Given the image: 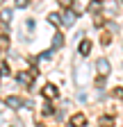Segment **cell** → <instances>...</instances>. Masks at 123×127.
<instances>
[{"label": "cell", "mask_w": 123, "mask_h": 127, "mask_svg": "<svg viewBox=\"0 0 123 127\" xmlns=\"http://www.w3.org/2000/svg\"><path fill=\"white\" fill-rule=\"evenodd\" d=\"M78 50H80V55H84V57H87V55H89V50H91V41H82Z\"/></svg>", "instance_id": "6"}, {"label": "cell", "mask_w": 123, "mask_h": 127, "mask_svg": "<svg viewBox=\"0 0 123 127\" xmlns=\"http://www.w3.org/2000/svg\"><path fill=\"white\" fill-rule=\"evenodd\" d=\"M96 68L100 70V75H103V77H105V75H110V61H107V59H98Z\"/></svg>", "instance_id": "1"}, {"label": "cell", "mask_w": 123, "mask_h": 127, "mask_svg": "<svg viewBox=\"0 0 123 127\" xmlns=\"http://www.w3.org/2000/svg\"><path fill=\"white\" fill-rule=\"evenodd\" d=\"M16 7H27V0H16Z\"/></svg>", "instance_id": "13"}, {"label": "cell", "mask_w": 123, "mask_h": 127, "mask_svg": "<svg viewBox=\"0 0 123 127\" xmlns=\"http://www.w3.org/2000/svg\"><path fill=\"white\" fill-rule=\"evenodd\" d=\"M59 2L64 5V7H68V5H71V0H59Z\"/></svg>", "instance_id": "15"}, {"label": "cell", "mask_w": 123, "mask_h": 127, "mask_svg": "<svg viewBox=\"0 0 123 127\" xmlns=\"http://www.w3.org/2000/svg\"><path fill=\"white\" fill-rule=\"evenodd\" d=\"M62 43H64L62 34H55V39H53V48H62Z\"/></svg>", "instance_id": "7"}, {"label": "cell", "mask_w": 123, "mask_h": 127, "mask_svg": "<svg viewBox=\"0 0 123 127\" xmlns=\"http://www.w3.org/2000/svg\"><path fill=\"white\" fill-rule=\"evenodd\" d=\"M43 114H46V116L53 114V107H50V104H46V107H43Z\"/></svg>", "instance_id": "12"}, {"label": "cell", "mask_w": 123, "mask_h": 127, "mask_svg": "<svg viewBox=\"0 0 123 127\" xmlns=\"http://www.w3.org/2000/svg\"><path fill=\"white\" fill-rule=\"evenodd\" d=\"M43 95H46V98H57V89L53 84H46L43 86Z\"/></svg>", "instance_id": "3"}, {"label": "cell", "mask_w": 123, "mask_h": 127, "mask_svg": "<svg viewBox=\"0 0 123 127\" xmlns=\"http://www.w3.org/2000/svg\"><path fill=\"white\" fill-rule=\"evenodd\" d=\"M62 23H64V25H73V23H75V14H73V11H66L64 18H62Z\"/></svg>", "instance_id": "5"}, {"label": "cell", "mask_w": 123, "mask_h": 127, "mask_svg": "<svg viewBox=\"0 0 123 127\" xmlns=\"http://www.w3.org/2000/svg\"><path fill=\"white\" fill-rule=\"evenodd\" d=\"M87 123V118H84V114H75L73 118H71V127H82Z\"/></svg>", "instance_id": "2"}, {"label": "cell", "mask_w": 123, "mask_h": 127, "mask_svg": "<svg viewBox=\"0 0 123 127\" xmlns=\"http://www.w3.org/2000/svg\"><path fill=\"white\" fill-rule=\"evenodd\" d=\"M2 21H5V23H7V21H11V11H9V9H5V11H2Z\"/></svg>", "instance_id": "10"}, {"label": "cell", "mask_w": 123, "mask_h": 127, "mask_svg": "<svg viewBox=\"0 0 123 127\" xmlns=\"http://www.w3.org/2000/svg\"><path fill=\"white\" fill-rule=\"evenodd\" d=\"M114 98H123V89H121V86L114 89Z\"/></svg>", "instance_id": "11"}, {"label": "cell", "mask_w": 123, "mask_h": 127, "mask_svg": "<svg viewBox=\"0 0 123 127\" xmlns=\"http://www.w3.org/2000/svg\"><path fill=\"white\" fill-rule=\"evenodd\" d=\"M7 107L21 109V107H23V100H21V98H7Z\"/></svg>", "instance_id": "4"}, {"label": "cell", "mask_w": 123, "mask_h": 127, "mask_svg": "<svg viewBox=\"0 0 123 127\" xmlns=\"http://www.w3.org/2000/svg\"><path fill=\"white\" fill-rule=\"evenodd\" d=\"M112 123H114V118H112V116H105V118L100 120V125H105V127H112Z\"/></svg>", "instance_id": "8"}, {"label": "cell", "mask_w": 123, "mask_h": 127, "mask_svg": "<svg viewBox=\"0 0 123 127\" xmlns=\"http://www.w3.org/2000/svg\"><path fill=\"white\" fill-rule=\"evenodd\" d=\"M48 21H50L53 25H59V16H57V14H50V16H48Z\"/></svg>", "instance_id": "9"}, {"label": "cell", "mask_w": 123, "mask_h": 127, "mask_svg": "<svg viewBox=\"0 0 123 127\" xmlns=\"http://www.w3.org/2000/svg\"><path fill=\"white\" fill-rule=\"evenodd\" d=\"M96 86H105V77H98L96 79Z\"/></svg>", "instance_id": "14"}]
</instances>
